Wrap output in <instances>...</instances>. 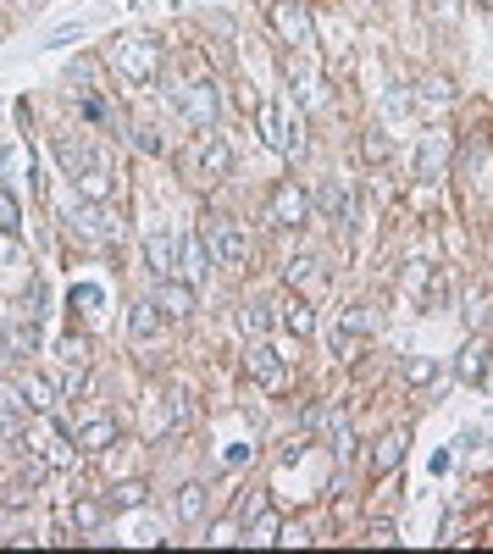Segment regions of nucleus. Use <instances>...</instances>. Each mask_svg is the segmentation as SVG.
I'll return each mask as SVG.
<instances>
[{
    "label": "nucleus",
    "instance_id": "nucleus-1",
    "mask_svg": "<svg viewBox=\"0 0 493 554\" xmlns=\"http://www.w3.org/2000/svg\"><path fill=\"white\" fill-rule=\"evenodd\" d=\"M255 122H261V133H266L272 150H283V156H300V150H305L300 122H294L283 106H277V100H261V106H255Z\"/></svg>",
    "mask_w": 493,
    "mask_h": 554
},
{
    "label": "nucleus",
    "instance_id": "nucleus-2",
    "mask_svg": "<svg viewBox=\"0 0 493 554\" xmlns=\"http://www.w3.org/2000/svg\"><path fill=\"white\" fill-rule=\"evenodd\" d=\"M211 261L228 266V272L250 266V228L239 217H217V228H211Z\"/></svg>",
    "mask_w": 493,
    "mask_h": 554
},
{
    "label": "nucleus",
    "instance_id": "nucleus-3",
    "mask_svg": "<svg viewBox=\"0 0 493 554\" xmlns=\"http://www.w3.org/2000/svg\"><path fill=\"white\" fill-rule=\"evenodd\" d=\"M117 73L133 78L139 89L156 84V73H161V45H156V39H122V45H117Z\"/></svg>",
    "mask_w": 493,
    "mask_h": 554
},
{
    "label": "nucleus",
    "instance_id": "nucleus-4",
    "mask_svg": "<svg viewBox=\"0 0 493 554\" xmlns=\"http://www.w3.org/2000/svg\"><path fill=\"white\" fill-rule=\"evenodd\" d=\"M272 28L283 34V45H294V50L316 45V23L305 12V0H272Z\"/></svg>",
    "mask_w": 493,
    "mask_h": 554
},
{
    "label": "nucleus",
    "instance_id": "nucleus-5",
    "mask_svg": "<svg viewBox=\"0 0 493 554\" xmlns=\"http://www.w3.org/2000/svg\"><path fill=\"white\" fill-rule=\"evenodd\" d=\"M178 111H183V122H189L194 133H211V122H217V84H211V78L183 84V89H178Z\"/></svg>",
    "mask_w": 493,
    "mask_h": 554
},
{
    "label": "nucleus",
    "instance_id": "nucleus-6",
    "mask_svg": "<svg viewBox=\"0 0 493 554\" xmlns=\"http://www.w3.org/2000/svg\"><path fill=\"white\" fill-rule=\"evenodd\" d=\"M305 217H311L305 189H300V183H277L272 200H266V222H277V228H305Z\"/></svg>",
    "mask_w": 493,
    "mask_h": 554
},
{
    "label": "nucleus",
    "instance_id": "nucleus-7",
    "mask_svg": "<svg viewBox=\"0 0 493 554\" xmlns=\"http://www.w3.org/2000/svg\"><path fill=\"white\" fill-rule=\"evenodd\" d=\"M316 211H322L327 222H355V200H349V183H344V178H327V183L316 189Z\"/></svg>",
    "mask_w": 493,
    "mask_h": 554
},
{
    "label": "nucleus",
    "instance_id": "nucleus-8",
    "mask_svg": "<svg viewBox=\"0 0 493 554\" xmlns=\"http://www.w3.org/2000/svg\"><path fill=\"white\" fill-rule=\"evenodd\" d=\"M111 189H117V183H111V167H106L100 156H89V161L78 167V194H84V205H106Z\"/></svg>",
    "mask_w": 493,
    "mask_h": 554
},
{
    "label": "nucleus",
    "instance_id": "nucleus-9",
    "mask_svg": "<svg viewBox=\"0 0 493 554\" xmlns=\"http://www.w3.org/2000/svg\"><path fill=\"white\" fill-rule=\"evenodd\" d=\"M205 266H211L205 239H200V233H183V244H178V272H183V283H189V289L205 283Z\"/></svg>",
    "mask_w": 493,
    "mask_h": 554
},
{
    "label": "nucleus",
    "instance_id": "nucleus-10",
    "mask_svg": "<svg viewBox=\"0 0 493 554\" xmlns=\"http://www.w3.org/2000/svg\"><path fill=\"white\" fill-rule=\"evenodd\" d=\"M416 167H421V178H444V167H449V133L444 128H433L427 138H421Z\"/></svg>",
    "mask_w": 493,
    "mask_h": 554
},
{
    "label": "nucleus",
    "instance_id": "nucleus-11",
    "mask_svg": "<svg viewBox=\"0 0 493 554\" xmlns=\"http://www.w3.org/2000/svg\"><path fill=\"white\" fill-rule=\"evenodd\" d=\"M228 167H233L228 145H222V138H211V145L194 156V178H189V183H217V178H228Z\"/></svg>",
    "mask_w": 493,
    "mask_h": 554
},
{
    "label": "nucleus",
    "instance_id": "nucleus-12",
    "mask_svg": "<svg viewBox=\"0 0 493 554\" xmlns=\"http://www.w3.org/2000/svg\"><path fill=\"white\" fill-rule=\"evenodd\" d=\"M145 255H150V272H156V277H172V272H178V244H172L167 228H150Z\"/></svg>",
    "mask_w": 493,
    "mask_h": 554
},
{
    "label": "nucleus",
    "instance_id": "nucleus-13",
    "mask_svg": "<svg viewBox=\"0 0 493 554\" xmlns=\"http://www.w3.org/2000/svg\"><path fill=\"white\" fill-rule=\"evenodd\" d=\"M128 333H133V344H156V338H161V311H156L150 300H139V305L128 311Z\"/></svg>",
    "mask_w": 493,
    "mask_h": 554
},
{
    "label": "nucleus",
    "instance_id": "nucleus-14",
    "mask_svg": "<svg viewBox=\"0 0 493 554\" xmlns=\"http://www.w3.org/2000/svg\"><path fill=\"white\" fill-rule=\"evenodd\" d=\"M244 372H250L261 388H277V383H283V366H277V355L266 350V344H255V350L244 355Z\"/></svg>",
    "mask_w": 493,
    "mask_h": 554
},
{
    "label": "nucleus",
    "instance_id": "nucleus-15",
    "mask_svg": "<svg viewBox=\"0 0 493 554\" xmlns=\"http://www.w3.org/2000/svg\"><path fill=\"white\" fill-rule=\"evenodd\" d=\"M0 350H6V355H34V350H39V327H34V322H6V333H0Z\"/></svg>",
    "mask_w": 493,
    "mask_h": 554
},
{
    "label": "nucleus",
    "instance_id": "nucleus-16",
    "mask_svg": "<svg viewBox=\"0 0 493 554\" xmlns=\"http://www.w3.org/2000/svg\"><path fill=\"white\" fill-rule=\"evenodd\" d=\"M111 444H117V422H106V416H95V422L78 427V449H84V455H100V449H111Z\"/></svg>",
    "mask_w": 493,
    "mask_h": 554
},
{
    "label": "nucleus",
    "instance_id": "nucleus-17",
    "mask_svg": "<svg viewBox=\"0 0 493 554\" xmlns=\"http://www.w3.org/2000/svg\"><path fill=\"white\" fill-rule=\"evenodd\" d=\"M416 106H421V111H427V106H433V111L455 106V84L438 78V73H433V78H421V84H416Z\"/></svg>",
    "mask_w": 493,
    "mask_h": 554
},
{
    "label": "nucleus",
    "instance_id": "nucleus-18",
    "mask_svg": "<svg viewBox=\"0 0 493 554\" xmlns=\"http://www.w3.org/2000/svg\"><path fill=\"white\" fill-rule=\"evenodd\" d=\"M366 333H372V305H349L344 311V333H333V344H338V350H349V344L366 338Z\"/></svg>",
    "mask_w": 493,
    "mask_h": 554
},
{
    "label": "nucleus",
    "instance_id": "nucleus-19",
    "mask_svg": "<svg viewBox=\"0 0 493 554\" xmlns=\"http://www.w3.org/2000/svg\"><path fill=\"white\" fill-rule=\"evenodd\" d=\"M283 327H289L294 338H311V333H316V316H311V305H305V300H283Z\"/></svg>",
    "mask_w": 493,
    "mask_h": 554
},
{
    "label": "nucleus",
    "instance_id": "nucleus-20",
    "mask_svg": "<svg viewBox=\"0 0 493 554\" xmlns=\"http://www.w3.org/2000/svg\"><path fill=\"white\" fill-rule=\"evenodd\" d=\"M161 305H167L172 316H189V311H194V289H189V283H172V277H161Z\"/></svg>",
    "mask_w": 493,
    "mask_h": 554
},
{
    "label": "nucleus",
    "instance_id": "nucleus-21",
    "mask_svg": "<svg viewBox=\"0 0 493 554\" xmlns=\"http://www.w3.org/2000/svg\"><path fill=\"white\" fill-rule=\"evenodd\" d=\"M361 156H366L372 167H383V161L394 156V138H388L383 128H366V133H361Z\"/></svg>",
    "mask_w": 493,
    "mask_h": 554
},
{
    "label": "nucleus",
    "instance_id": "nucleus-22",
    "mask_svg": "<svg viewBox=\"0 0 493 554\" xmlns=\"http://www.w3.org/2000/svg\"><path fill=\"white\" fill-rule=\"evenodd\" d=\"M482 366H488V350H482V344H466V350H460V361H455L460 383H482Z\"/></svg>",
    "mask_w": 493,
    "mask_h": 554
},
{
    "label": "nucleus",
    "instance_id": "nucleus-23",
    "mask_svg": "<svg viewBox=\"0 0 493 554\" xmlns=\"http://www.w3.org/2000/svg\"><path fill=\"white\" fill-rule=\"evenodd\" d=\"M17 388H23V399H28V410H34V416H45V410L56 405V394H50V383H45V377H23Z\"/></svg>",
    "mask_w": 493,
    "mask_h": 554
},
{
    "label": "nucleus",
    "instance_id": "nucleus-24",
    "mask_svg": "<svg viewBox=\"0 0 493 554\" xmlns=\"http://www.w3.org/2000/svg\"><path fill=\"white\" fill-rule=\"evenodd\" d=\"M405 444H410L405 433H388V438L372 449V466H377V471H394V466H399V455H405Z\"/></svg>",
    "mask_w": 493,
    "mask_h": 554
},
{
    "label": "nucleus",
    "instance_id": "nucleus-25",
    "mask_svg": "<svg viewBox=\"0 0 493 554\" xmlns=\"http://www.w3.org/2000/svg\"><path fill=\"white\" fill-rule=\"evenodd\" d=\"M106 499H111V510H133V505H145V499H150V488H145V482H117Z\"/></svg>",
    "mask_w": 493,
    "mask_h": 554
},
{
    "label": "nucleus",
    "instance_id": "nucleus-26",
    "mask_svg": "<svg viewBox=\"0 0 493 554\" xmlns=\"http://www.w3.org/2000/svg\"><path fill=\"white\" fill-rule=\"evenodd\" d=\"M178 516L183 521H200L205 516V488H200V482H183V488H178Z\"/></svg>",
    "mask_w": 493,
    "mask_h": 554
},
{
    "label": "nucleus",
    "instance_id": "nucleus-27",
    "mask_svg": "<svg viewBox=\"0 0 493 554\" xmlns=\"http://www.w3.org/2000/svg\"><path fill=\"white\" fill-rule=\"evenodd\" d=\"M0 233H23V205L6 183H0Z\"/></svg>",
    "mask_w": 493,
    "mask_h": 554
},
{
    "label": "nucleus",
    "instance_id": "nucleus-28",
    "mask_svg": "<svg viewBox=\"0 0 493 554\" xmlns=\"http://www.w3.org/2000/svg\"><path fill=\"white\" fill-rule=\"evenodd\" d=\"M289 283H300V289H316V283H322V272H316V255H300V261H289Z\"/></svg>",
    "mask_w": 493,
    "mask_h": 554
},
{
    "label": "nucleus",
    "instance_id": "nucleus-29",
    "mask_svg": "<svg viewBox=\"0 0 493 554\" xmlns=\"http://www.w3.org/2000/svg\"><path fill=\"white\" fill-rule=\"evenodd\" d=\"M250 543H277V516H272V510H255V521H250Z\"/></svg>",
    "mask_w": 493,
    "mask_h": 554
},
{
    "label": "nucleus",
    "instance_id": "nucleus-30",
    "mask_svg": "<svg viewBox=\"0 0 493 554\" xmlns=\"http://www.w3.org/2000/svg\"><path fill=\"white\" fill-rule=\"evenodd\" d=\"M327 444H333V455L344 460L349 449H355V444H349V422H344V416H333V422H327Z\"/></svg>",
    "mask_w": 493,
    "mask_h": 554
},
{
    "label": "nucleus",
    "instance_id": "nucleus-31",
    "mask_svg": "<svg viewBox=\"0 0 493 554\" xmlns=\"http://www.w3.org/2000/svg\"><path fill=\"white\" fill-rule=\"evenodd\" d=\"M89 388V372H84V361H73V372H67V383H61V399H78Z\"/></svg>",
    "mask_w": 493,
    "mask_h": 554
},
{
    "label": "nucleus",
    "instance_id": "nucleus-32",
    "mask_svg": "<svg viewBox=\"0 0 493 554\" xmlns=\"http://www.w3.org/2000/svg\"><path fill=\"white\" fill-rule=\"evenodd\" d=\"M28 499H34V482H28V477H23V482H6V505H12V510H23Z\"/></svg>",
    "mask_w": 493,
    "mask_h": 554
},
{
    "label": "nucleus",
    "instance_id": "nucleus-33",
    "mask_svg": "<svg viewBox=\"0 0 493 554\" xmlns=\"http://www.w3.org/2000/svg\"><path fill=\"white\" fill-rule=\"evenodd\" d=\"M405 377H410V383H433V377H438V361H433V355H427V361H410Z\"/></svg>",
    "mask_w": 493,
    "mask_h": 554
},
{
    "label": "nucleus",
    "instance_id": "nucleus-34",
    "mask_svg": "<svg viewBox=\"0 0 493 554\" xmlns=\"http://www.w3.org/2000/svg\"><path fill=\"white\" fill-rule=\"evenodd\" d=\"M73 300H78L84 311H100V305H106V294H100L95 283H78V289H73Z\"/></svg>",
    "mask_w": 493,
    "mask_h": 554
},
{
    "label": "nucleus",
    "instance_id": "nucleus-35",
    "mask_svg": "<svg viewBox=\"0 0 493 554\" xmlns=\"http://www.w3.org/2000/svg\"><path fill=\"white\" fill-rule=\"evenodd\" d=\"M266 322H272L266 305H244V327H250V333H266Z\"/></svg>",
    "mask_w": 493,
    "mask_h": 554
},
{
    "label": "nucleus",
    "instance_id": "nucleus-36",
    "mask_svg": "<svg viewBox=\"0 0 493 554\" xmlns=\"http://www.w3.org/2000/svg\"><path fill=\"white\" fill-rule=\"evenodd\" d=\"M73 521H78V527H95V521H100V510H95V505H78V510H73Z\"/></svg>",
    "mask_w": 493,
    "mask_h": 554
},
{
    "label": "nucleus",
    "instance_id": "nucleus-37",
    "mask_svg": "<svg viewBox=\"0 0 493 554\" xmlns=\"http://www.w3.org/2000/svg\"><path fill=\"white\" fill-rule=\"evenodd\" d=\"M482 388L493 394V355H488V366H482Z\"/></svg>",
    "mask_w": 493,
    "mask_h": 554
},
{
    "label": "nucleus",
    "instance_id": "nucleus-38",
    "mask_svg": "<svg viewBox=\"0 0 493 554\" xmlns=\"http://www.w3.org/2000/svg\"><path fill=\"white\" fill-rule=\"evenodd\" d=\"M17 6H45V0H17Z\"/></svg>",
    "mask_w": 493,
    "mask_h": 554
}]
</instances>
